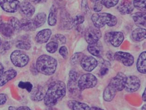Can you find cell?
<instances>
[{
  "instance_id": "obj_1",
  "label": "cell",
  "mask_w": 146,
  "mask_h": 110,
  "mask_svg": "<svg viewBox=\"0 0 146 110\" xmlns=\"http://www.w3.org/2000/svg\"><path fill=\"white\" fill-rule=\"evenodd\" d=\"M66 93V85L61 81H55L51 83L46 92L44 99L47 107H52L65 96Z\"/></svg>"
},
{
  "instance_id": "obj_2",
  "label": "cell",
  "mask_w": 146,
  "mask_h": 110,
  "mask_svg": "<svg viewBox=\"0 0 146 110\" xmlns=\"http://www.w3.org/2000/svg\"><path fill=\"white\" fill-rule=\"evenodd\" d=\"M57 60L48 55L40 56L36 61V68L40 73L49 76L54 73L57 68Z\"/></svg>"
},
{
  "instance_id": "obj_3",
  "label": "cell",
  "mask_w": 146,
  "mask_h": 110,
  "mask_svg": "<svg viewBox=\"0 0 146 110\" xmlns=\"http://www.w3.org/2000/svg\"><path fill=\"white\" fill-rule=\"evenodd\" d=\"M92 20L94 27L98 29L103 27L105 25L114 27L117 23V19L115 16L106 13L94 14L92 15Z\"/></svg>"
},
{
  "instance_id": "obj_4",
  "label": "cell",
  "mask_w": 146,
  "mask_h": 110,
  "mask_svg": "<svg viewBox=\"0 0 146 110\" xmlns=\"http://www.w3.org/2000/svg\"><path fill=\"white\" fill-rule=\"evenodd\" d=\"M98 79L95 76L90 73L84 74L79 79L78 85L81 91L93 88L97 85Z\"/></svg>"
},
{
  "instance_id": "obj_5",
  "label": "cell",
  "mask_w": 146,
  "mask_h": 110,
  "mask_svg": "<svg viewBox=\"0 0 146 110\" xmlns=\"http://www.w3.org/2000/svg\"><path fill=\"white\" fill-rule=\"evenodd\" d=\"M10 59L14 66L23 67L27 65L29 61L28 55L20 50H15L12 53Z\"/></svg>"
},
{
  "instance_id": "obj_6",
  "label": "cell",
  "mask_w": 146,
  "mask_h": 110,
  "mask_svg": "<svg viewBox=\"0 0 146 110\" xmlns=\"http://www.w3.org/2000/svg\"><path fill=\"white\" fill-rule=\"evenodd\" d=\"M127 78L123 73H118L115 77L112 79L109 85L116 92L121 91L124 89Z\"/></svg>"
},
{
  "instance_id": "obj_7",
  "label": "cell",
  "mask_w": 146,
  "mask_h": 110,
  "mask_svg": "<svg viewBox=\"0 0 146 110\" xmlns=\"http://www.w3.org/2000/svg\"><path fill=\"white\" fill-rule=\"evenodd\" d=\"M102 33L100 30L97 27H90L86 30L84 33V38L86 42L89 44L95 43L98 42L101 37Z\"/></svg>"
},
{
  "instance_id": "obj_8",
  "label": "cell",
  "mask_w": 146,
  "mask_h": 110,
  "mask_svg": "<svg viewBox=\"0 0 146 110\" xmlns=\"http://www.w3.org/2000/svg\"><path fill=\"white\" fill-rule=\"evenodd\" d=\"M124 39L123 33L121 32H110L105 35V40L115 47H118Z\"/></svg>"
},
{
  "instance_id": "obj_9",
  "label": "cell",
  "mask_w": 146,
  "mask_h": 110,
  "mask_svg": "<svg viewBox=\"0 0 146 110\" xmlns=\"http://www.w3.org/2000/svg\"><path fill=\"white\" fill-rule=\"evenodd\" d=\"M20 1L18 0H0V6L5 12L10 13L16 12L19 9Z\"/></svg>"
},
{
  "instance_id": "obj_10",
  "label": "cell",
  "mask_w": 146,
  "mask_h": 110,
  "mask_svg": "<svg viewBox=\"0 0 146 110\" xmlns=\"http://www.w3.org/2000/svg\"><path fill=\"white\" fill-rule=\"evenodd\" d=\"M114 59L122 63L126 67L132 66L134 62V57L132 55L126 52H116L114 54Z\"/></svg>"
},
{
  "instance_id": "obj_11",
  "label": "cell",
  "mask_w": 146,
  "mask_h": 110,
  "mask_svg": "<svg viewBox=\"0 0 146 110\" xmlns=\"http://www.w3.org/2000/svg\"><path fill=\"white\" fill-rule=\"evenodd\" d=\"M141 82L136 76H130L127 78L124 89L129 93L136 92L140 88Z\"/></svg>"
},
{
  "instance_id": "obj_12",
  "label": "cell",
  "mask_w": 146,
  "mask_h": 110,
  "mask_svg": "<svg viewBox=\"0 0 146 110\" xmlns=\"http://www.w3.org/2000/svg\"><path fill=\"white\" fill-rule=\"evenodd\" d=\"M80 64L83 69L87 72H91L97 67L98 61L94 57L84 56L81 61Z\"/></svg>"
},
{
  "instance_id": "obj_13",
  "label": "cell",
  "mask_w": 146,
  "mask_h": 110,
  "mask_svg": "<svg viewBox=\"0 0 146 110\" xmlns=\"http://www.w3.org/2000/svg\"><path fill=\"white\" fill-rule=\"evenodd\" d=\"M20 12L26 18L31 17L35 14V9L34 6L28 1H23L20 4Z\"/></svg>"
},
{
  "instance_id": "obj_14",
  "label": "cell",
  "mask_w": 146,
  "mask_h": 110,
  "mask_svg": "<svg viewBox=\"0 0 146 110\" xmlns=\"http://www.w3.org/2000/svg\"><path fill=\"white\" fill-rule=\"evenodd\" d=\"M134 7L133 3L130 0H122L117 9L121 14L125 15L132 12Z\"/></svg>"
},
{
  "instance_id": "obj_15",
  "label": "cell",
  "mask_w": 146,
  "mask_h": 110,
  "mask_svg": "<svg viewBox=\"0 0 146 110\" xmlns=\"http://www.w3.org/2000/svg\"><path fill=\"white\" fill-rule=\"evenodd\" d=\"M74 26L73 19L67 12L61 13L60 21V27L62 29L70 30Z\"/></svg>"
},
{
  "instance_id": "obj_16",
  "label": "cell",
  "mask_w": 146,
  "mask_h": 110,
  "mask_svg": "<svg viewBox=\"0 0 146 110\" xmlns=\"http://www.w3.org/2000/svg\"><path fill=\"white\" fill-rule=\"evenodd\" d=\"M31 99L33 101L38 102L44 99L46 91L43 87L40 85H38L33 88L31 91Z\"/></svg>"
},
{
  "instance_id": "obj_17",
  "label": "cell",
  "mask_w": 146,
  "mask_h": 110,
  "mask_svg": "<svg viewBox=\"0 0 146 110\" xmlns=\"http://www.w3.org/2000/svg\"><path fill=\"white\" fill-rule=\"evenodd\" d=\"M52 31L50 29H45L39 31L36 35L35 40L40 44L46 43L52 35Z\"/></svg>"
},
{
  "instance_id": "obj_18",
  "label": "cell",
  "mask_w": 146,
  "mask_h": 110,
  "mask_svg": "<svg viewBox=\"0 0 146 110\" xmlns=\"http://www.w3.org/2000/svg\"><path fill=\"white\" fill-rule=\"evenodd\" d=\"M17 72L14 69H9L0 76V87H3L8 82L11 81L16 77Z\"/></svg>"
},
{
  "instance_id": "obj_19",
  "label": "cell",
  "mask_w": 146,
  "mask_h": 110,
  "mask_svg": "<svg viewBox=\"0 0 146 110\" xmlns=\"http://www.w3.org/2000/svg\"><path fill=\"white\" fill-rule=\"evenodd\" d=\"M88 50L92 55L96 57H100L103 55V46L101 42L98 41L95 43L89 45L88 46Z\"/></svg>"
},
{
  "instance_id": "obj_20",
  "label": "cell",
  "mask_w": 146,
  "mask_h": 110,
  "mask_svg": "<svg viewBox=\"0 0 146 110\" xmlns=\"http://www.w3.org/2000/svg\"><path fill=\"white\" fill-rule=\"evenodd\" d=\"M133 19L134 20L135 25L139 27H146V14L145 13H135L132 15Z\"/></svg>"
},
{
  "instance_id": "obj_21",
  "label": "cell",
  "mask_w": 146,
  "mask_h": 110,
  "mask_svg": "<svg viewBox=\"0 0 146 110\" xmlns=\"http://www.w3.org/2000/svg\"><path fill=\"white\" fill-rule=\"evenodd\" d=\"M146 53L144 51L140 55L137 61V68L138 71L143 74L146 73Z\"/></svg>"
},
{
  "instance_id": "obj_22",
  "label": "cell",
  "mask_w": 146,
  "mask_h": 110,
  "mask_svg": "<svg viewBox=\"0 0 146 110\" xmlns=\"http://www.w3.org/2000/svg\"><path fill=\"white\" fill-rule=\"evenodd\" d=\"M21 29L24 31H33L36 29V28L34 25L33 20L28 18L22 19L21 21Z\"/></svg>"
},
{
  "instance_id": "obj_23",
  "label": "cell",
  "mask_w": 146,
  "mask_h": 110,
  "mask_svg": "<svg viewBox=\"0 0 146 110\" xmlns=\"http://www.w3.org/2000/svg\"><path fill=\"white\" fill-rule=\"evenodd\" d=\"M14 30L11 26L8 23L0 24V33L6 37H10L14 34Z\"/></svg>"
},
{
  "instance_id": "obj_24",
  "label": "cell",
  "mask_w": 146,
  "mask_h": 110,
  "mask_svg": "<svg viewBox=\"0 0 146 110\" xmlns=\"http://www.w3.org/2000/svg\"><path fill=\"white\" fill-rule=\"evenodd\" d=\"M68 107L72 110H90V107L85 103L71 100L68 102Z\"/></svg>"
},
{
  "instance_id": "obj_25",
  "label": "cell",
  "mask_w": 146,
  "mask_h": 110,
  "mask_svg": "<svg viewBox=\"0 0 146 110\" xmlns=\"http://www.w3.org/2000/svg\"><path fill=\"white\" fill-rule=\"evenodd\" d=\"M146 29L141 27H139L133 31L132 37L135 41H141L146 38Z\"/></svg>"
},
{
  "instance_id": "obj_26",
  "label": "cell",
  "mask_w": 146,
  "mask_h": 110,
  "mask_svg": "<svg viewBox=\"0 0 146 110\" xmlns=\"http://www.w3.org/2000/svg\"><path fill=\"white\" fill-rule=\"evenodd\" d=\"M33 20L34 25L37 29L40 27L45 23L46 20V15L45 13H38L35 16Z\"/></svg>"
},
{
  "instance_id": "obj_27",
  "label": "cell",
  "mask_w": 146,
  "mask_h": 110,
  "mask_svg": "<svg viewBox=\"0 0 146 110\" xmlns=\"http://www.w3.org/2000/svg\"><path fill=\"white\" fill-rule=\"evenodd\" d=\"M117 92L108 85L104 92V99L107 102L111 101L116 95Z\"/></svg>"
},
{
  "instance_id": "obj_28",
  "label": "cell",
  "mask_w": 146,
  "mask_h": 110,
  "mask_svg": "<svg viewBox=\"0 0 146 110\" xmlns=\"http://www.w3.org/2000/svg\"><path fill=\"white\" fill-rule=\"evenodd\" d=\"M68 89L72 95H79V92L81 91L78 87L77 81H72L70 79L68 83Z\"/></svg>"
},
{
  "instance_id": "obj_29",
  "label": "cell",
  "mask_w": 146,
  "mask_h": 110,
  "mask_svg": "<svg viewBox=\"0 0 146 110\" xmlns=\"http://www.w3.org/2000/svg\"><path fill=\"white\" fill-rule=\"evenodd\" d=\"M57 21V13L56 9L54 7H52L49 14L48 23L50 26H54L56 25Z\"/></svg>"
},
{
  "instance_id": "obj_30",
  "label": "cell",
  "mask_w": 146,
  "mask_h": 110,
  "mask_svg": "<svg viewBox=\"0 0 146 110\" xmlns=\"http://www.w3.org/2000/svg\"><path fill=\"white\" fill-rule=\"evenodd\" d=\"M9 24L11 26L14 31H20L21 30V22L17 18L11 17L9 20Z\"/></svg>"
},
{
  "instance_id": "obj_31",
  "label": "cell",
  "mask_w": 146,
  "mask_h": 110,
  "mask_svg": "<svg viewBox=\"0 0 146 110\" xmlns=\"http://www.w3.org/2000/svg\"><path fill=\"white\" fill-rule=\"evenodd\" d=\"M84 55L82 53H77L72 56L71 59V63L72 64H78L81 63Z\"/></svg>"
},
{
  "instance_id": "obj_32",
  "label": "cell",
  "mask_w": 146,
  "mask_h": 110,
  "mask_svg": "<svg viewBox=\"0 0 146 110\" xmlns=\"http://www.w3.org/2000/svg\"><path fill=\"white\" fill-rule=\"evenodd\" d=\"M16 47L20 49L29 50L31 47L30 43L24 41H18L16 42Z\"/></svg>"
},
{
  "instance_id": "obj_33",
  "label": "cell",
  "mask_w": 146,
  "mask_h": 110,
  "mask_svg": "<svg viewBox=\"0 0 146 110\" xmlns=\"http://www.w3.org/2000/svg\"><path fill=\"white\" fill-rule=\"evenodd\" d=\"M52 41L56 42L58 44H64L66 42V39L64 35L61 34H56L52 39Z\"/></svg>"
},
{
  "instance_id": "obj_34",
  "label": "cell",
  "mask_w": 146,
  "mask_h": 110,
  "mask_svg": "<svg viewBox=\"0 0 146 110\" xmlns=\"http://www.w3.org/2000/svg\"><path fill=\"white\" fill-rule=\"evenodd\" d=\"M58 44L52 41L46 45V50L49 53H54L58 50Z\"/></svg>"
},
{
  "instance_id": "obj_35",
  "label": "cell",
  "mask_w": 146,
  "mask_h": 110,
  "mask_svg": "<svg viewBox=\"0 0 146 110\" xmlns=\"http://www.w3.org/2000/svg\"><path fill=\"white\" fill-rule=\"evenodd\" d=\"M146 0H134L133 5L134 7L140 10H145Z\"/></svg>"
},
{
  "instance_id": "obj_36",
  "label": "cell",
  "mask_w": 146,
  "mask_h": 110,
  "mask_svg": "<svg viewBox=\"0 0 146 110\" xmlns=\"http://www.w3.org/2000/svg\"><path fill=\"white\" fill-rule=\"evenodd\" d=\"M118 1L119 0H102L101 3L107 8H110L115 6Z\"/></svg>"
},
{
  "instance_id": "obj_37",
  "label": "cell",
  "mask_w": 146,
  "mask_h": 110,
  "mask_svg": "<svg viewBox=\"0 0 146 110\" xmlns=\"http://www.w3.org/2000/svg\"><path fill=\"white\" fill-rule=\"evenodd\" d=\"M18 87L21 89H26L29 93H30L33 88L32 84L29 82L21 81L18 84Z\"/></svg>"
},
{
  "instance_id": "obj_38",
  "label": "cell",
  "mask_w": 146,
  "mask_h": 110,
  "mask_svg": "<svg viewBox=\"0 0 146 110\" xmlns=\"http://www.w3.org/2000/svg\"><path fill=\"white\" fill-rule=\"evenodd\" d=\"M84 20H85V19H84V16L83 15H77V16H76L75 18L73 19L74 25L77 26V25H80L84 22Z\"/></svg>"
},
{
  "instance_id": "obj_39",
  "label": "cell",
  "mask_w": 146,
  "mask_h": 110,
  "mask_svg": "<svg viewBox=\"0 0 146 110\" xmlns=\"http://www.w3.org/2000/svg\"><path fill=\"white\" fill-rule=\"evenodd\" d=\"M59 53L64 59H66L68 55V51L67 47L65 46L61 47L59 50Z\"/></svg>"
},
{
  "instance_id": "obj_40",
  "label": "cell",
  "mask_w": 146,
  "mask_h": 110,
  "mask_svg": "<svg viewBox=\"0 0 146 110\" xmlns=\"http://www.w3.org/2000/svg\"><path fill=\"white\" fill-rule=\"evenodd\" d=\"M78 72L75 70H72L69 73L70 80L72 81H77L78 79Z\"/></svg>"
},
{
  "instance_id": "obj_41",
  "label": "cell",
  "mask_w": 146,
  "mask_h": 110,
  "mask_svg": "<svg viewBox=\"0 0 146 110\" xmlns=\"http://www.w3.org/2000/svg\"><path fill=\"white\" fill-rule=\"evenodd\" d=\"M108 67H109V63L107 62V63H106L105 66L104 65V66H103L101 68L100 71V74L101 75L104 76L107 73L108 71H109V68H108Z\"/></svg>"
},
{
  "instance_id": "obj_42",
  "label": "cell",
  "mask_w": 146,
  "mask_h": 110,
  "mask_svg": "<svg viewBox=\"0 0 146 110\" xmlns=\"http://www.w3.org/2000/svg\"><path fill=\"white\" fill-rule=\"evenodd\" d=\"M103 9V5L99 1H97L95 3L94 7H93V10L95 12H98L101 11Z\"/></svg>"
},
{
  "instance_id": "obj_43",
  "label": "cell",
  "mask_w": 146,
  "mask_h": 110,
  "mask_svg": "<svg viewBox=\"0 0 146 110\" xmlns=\"http://www.w3.org/2000/svg\"><path fill=\"white\" fill-rule=\"evenodd\" d=\"M81 9L84 12H87L88 9V1L87 0H82L81 3Z\"/></svg>"
},
{
  "instance_id": "obj_44",
  "label": "cell",
  "mask_w": 146,
  "mask_h": 110,
  "mask_svg": "<svg viewBox=\"0 0 146 110\" xmlns=\"http://www.w3.org/2000/svg\"><path fill=\"white\" fill-rule=\"evenodd\" d=\"M7 100V97L6 94L3 93L0 94V105H4Z\"/></svg>"
},
{
  "instance_id": "obj_45",
  "label": "cell",
  "mask_w": 146,
  "mask_h": 110,
  "mask_svg": "<svg viewBox=\"0 0 146 110\" xmlns=\"http://www.w3.org/2000/svg\"><path fill=\"white\" fill-rule=\"evenodd\" d=\"M107 57L110 60H113L114 59V55L113 53H112V52L111 51H108L107 53Z\"/></svg>"
},
{
  "instance_id": "obj_46",
  "label": "cell",
  "mask_w": 146,
  "mask_h": 110,
  "mask_svg": "<svg viewBox=\"0 0 146 110\" xmlns=\"http://www.w3.org/2000/svg\"><path fill=\"white\" fill-rule=\"evenodd\" d=\"M16 110H31L29 107L26 106H23V107H20L16 109Z\"/></svg>"
},
{
  "instance_id": "obj_47",
  "label": "cell",
  "mask_w": 146,
  "mask_h": 110,
  "mask_svg": "<svg viewBox=\"0 0 146 110\" xmlns=\"http://www.w3.org/2000/svg\"><path fill=\"white\" fill-rule=\"evenodd\" d=\"M3 72H4V67L3 65L0 63V76L3 73Z\"/></svg>"
},
{
  "instance_id": "obj_48",
  "label": "cell",
  "mask_w": 146,
  "mask_h": 110,
  "mask_svg": "<svg viewBox=\"0 0 146 110\" xmlns=\"http://www.w3.org/2000/svg\"><path fill=\"white\" fill-rule=\"evenodd\" d=\"M142 100H143L144 101H146V90H144L143 93L142 94Z\"/></svg>"
},
{
  "instance_id": "obj_49",
  "label": "cell",
  "mask_w": 146,
  "mask_h": 110,
  "mask_svg": "<svg viewBox=\"0 0 146 110\" xmlns=\"http://www.w3.org/2000/svg\"><path fill=\"white\" fill-rule=\"evenodd\" d=\"M90 110H104L101 109L100 108L98 107H92L90 108Z\"/></svg>"
},
{
  "instance_id": "obj_50",
  "label": "cell",
  "mask_w": 146,
  "mask_h": 110,
  "mask_svg": "<svg viewBox=\"0 0 146 110\" xmlns=\"http://www.w3.org/2000/svg\"><path fill=\"white\" fill-rule=\"evenodd\" d=\"M32 3H34L35 4H37L40 3L42 0H29Z\"/></svg>"
},
{
  "instance_id": "obj_51",
  "label": "cell",
  "mask_w": 146,
  "mask_h": 110,
  "mask_svg": "<svg viewBox=\"0 0 146 110\" xmlns=\"http://www.w3.org/2000/svg\"><path fill=\"white\" fill-rule=\"evenodd\" d=\"M46 110H57L54 108L52 107H48Z\"/></svg>"
},
{
  "instance_id": "obj_52",
  "label": "cell",
  "mask_w": 146,
  "mask_h": 110,
  "mask_svg": "<svg viewBox=\"0 0 146 110\" xmlns=\"http://www.w3.org/2000/svg\"><path fill=\"white\" fill-rule=\"evenodd\" d=\"M141 110H146V105H144L142 107V108H141Z\"/></svg>"
},
{
  "instance_id": "obj_53",
  "label": "cell",
  "mask_w": 146,
  "mask_h": 110,
  "mask_svg": "<svg viewBox=\"0 0 146 110\" xmlns=\"http://www.w3.org/2000/svg\"><path fill=\"white\" fill-rule=\"evenodd\" d=\"M90 1H91L92 2V3H96L97 1H98L99 0H90Z\"/></svg>"
},
{
  "instance_id": "obj_54",
  "label": "cell",
  "mask_w": 146,
  "mask_h": 110,
  "mask_svg": "<svg viewBox=\"0 0 146 110\" xmlns=\"http://www.w3.org/2000/svg\"><path fill=\"white\" fill-rule=\"evenodd\" d=\"M1 38H0V47H1Z\"/></svg>"
}]
</instances>
